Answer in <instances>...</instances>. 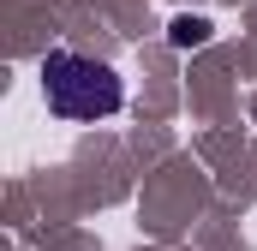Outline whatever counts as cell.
<instances>
[{
  "mask_svg": "<svg viewBox=\"0 0 257 251\" xmlns=\"http://www.w3.org/2000/svg\"><path fill=\"white\" fill-rule=\"evenodd\" d=\"M42 96H48V114H60L72 126H96V120L126 108L120 72L90 60V54H72V48H48L42 54Z\"/></svg>",
  "mask_w": 257,
  "mask_h": 251,
  "instance_id": "obj_1",
  "label": "cell"
},
{
  "mask_svg": "<svg viewBox=\"0 0 257 251\" xmlns=\"http://www.w3.org/2000/svg\"><path fill=\"white\" fill-rule=\"evenodd\" d=\"M209 30H215V24H209L203 12H180V18L168 24V36H174V48H197V42H209Z\"/></svg>",
  "mask_w": 257,
  "mask_h": 251,
  "instance_id": "obj_2",
  "label": "cell"
}]
</instances>
